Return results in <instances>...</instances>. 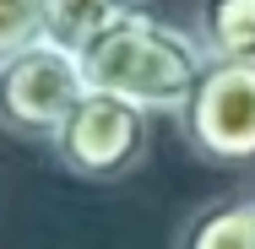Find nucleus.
<instances>
[{
    "label": "nucleus",
    "instance_id": "nucleus-1",
    "mask_svg": "<svg viewBox=\"0 0 255 249\" xmlns=\"http://www.w3.org/2000/svg\"><path fill=\"white\" fill-rule=\"evenodd\" d=\"M76 54L87 71V87L120 92L152 114H174L190 98L196 76L206 71V49L196 27H174L152 16L147 5H130L114 22H103Z\"/></svg>",
    "mask_w": 255,
    "mask_h": 249
},
{
    "label": "nucleus",
    "instance_id": "nucleus-2",
    "mask_svg": "<svg viewBox=\"0 0 255 249\" xmlns=\"http://www.w3.org/2000/svg\"><path fill=\"white\" fill-rule=\"evenodd\" d=\"M49 147L71 179H87V184L130 179L152 147V108L103 87H82V98L54 125Z\"/></svg>",
    "mask_w": 255,
    "mask_h": 249
},
{
    "label": "nucleus",
    "instance_id": "nucleus-3",
    "mask_svg": "<svg viewBox=\"0 0 255 249\" xmlns=\"http://www.w3.org/2000/svg\"><path fill=\"white\" fill-rule=\"evenodd\" d=\"M174 119L201 163L255 168V60H206Z\"/></svg>",
    "mask_w": 255,
    "mask_h": 249
},
{
    "label": "nucleus",
    "instance_id": "nucleus-4",
    "mask_svg": "<svg viewBox=\"0 0 255 249\" xmlns=\"http://www.w3.org/2000/svg\"><path fill=\"white\" fill-rule=\"evenodd\" d=\"M82 87H87L82 54L44 33L22 49L0 54V125L11 136H44L49 141L54 125L65 119V108L82 98Z\"/></svg>",
    "mask_w": 255,
    "mask_h": 249
},
{
    "label": "nucleus",
    "instance_id": "nucleus-5",
    "mask_svg": "<svg viewBox=\"0 0 255 249\" xmlns=\"http://www.w3.org/2000/svg\"><path fill=\"white\" fill-rule=\"evenodd\" d=\"M174 249H255V195L206 200L174 233Z\"/></svg>",
    "mask_w": 255,
    "mask_h": 249
},
{
    "label": "nucleus",
    "instance_id": "nucleus-6",
    "mask_svg": "<svg viewBox=\"0 0 255 249\" xmlns=\"http://www.w3.org/2000/svg\"><path fill=\"white\" fill-rule=\"evenodd\" d=\"M206 60H255V0H196Z\"/></svg>",
    "mask_w": 255,
    "mask_h": 249
},
{
    "label": "nucleus",
    "instance_id": "nucleus-7",
    "mask_svg": "<svg viewBox=\"0 0 255 249\" xmlns=\"http://www.w3.org/2000/svg\"><path fill=\"white\" fill-rule=\"evenodd\" d=\"M130 5H141V0H49V38L82 49L103 22H114Z\"/></svg>",
    "mask_w": 255,
    "mask_h": 249
},
{
    "label": "nucleus",
    "instance_id": "nucleus-8",
    "mask_svg": "<svg viewBox=\"0 0 255 249\" xmlns=\"http://www.w3.org/2000/svg\"><path fill=\"white\" fill-rule=\"evenodd\" d=\"M49 33V0H0V54Z\"/></svg>",
    "mask_w": 255,
    "mask_h": 249
}]
</instances>
